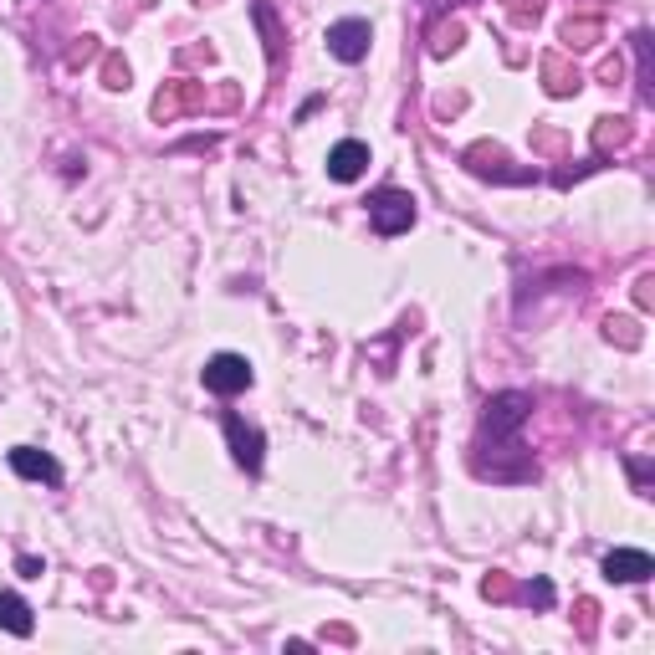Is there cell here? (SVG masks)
Here are the masks:
<instances>
[{
    "label": "cell",
    "instance_id": "ba28073f",
    "mask_svg": "<svg viewBox=\"0 0 655 655\" xmlns=\"http://www.w3.org/2000/svg\"><path fill=\"white\" fill-rule=\"evenodd\" d=\"M11 471H16V476H26V482H62L57 456L36 451V446H16V451H11Z\"/></svg>",
    "mask_w": 655,
    "mask_h": 655
},
{
    "label": "cell",
    "instance_id": "2e32d148",
    "mask_svg": "<svg viewBox=\"0 0 655 655\" xmlns=\"http://www.w3.org/2000/svg\"><path fill=\"white\" fill-rule=\"evenodd\" d=\"M16 569H21L26 579H41V574H47V563H41V558H31V553H21V558H16Z\"/></svg>",
    "mask_w": 655,
    "mask_h": 655
},
{
    "label": "cell",
    "instance_id": "e0dca14e",
    "mask_svg": "<svg viewBox=\"0 0 655 655\" xmlns=\"http://www.w3.org/2000/svg\"><path fill=\"white\" fill-rule=\"evenodd\" d=\"M635 302H640V308H650V277H640V287H635Z\"/></svg>",
    "mask_w": 655,
    "mask_h": 655
},
{
    "label": "cell",
    "instance_id": "9c48e42d",
    "mask_svg": "<svg viewBox=\"0 0 655 655\" xmlns=\"http://www.w3.org/2000/svg\"><path fill=\"white\" fill-rule=\"evenodd\" d=\"M0 630H11V635H31L36 630V620H31V604L21 599V594H0Z\"/></svg>",
    "mask_w": 655,
    "mask_h": 655
},
{
    "label": "cell",
    "instance_id": "5bb4252c",
    "mask_svg": "<svg viewBox=\"0 0 655 655\" xmlns=\"http://www.w3.org/2000/svg\"><path fill=\"white\" fill-rule=\"evenodd\" d=\"M103 87H113V93H118V87H128V62L113 57V62L103 67Z\"/></svg>",
    "mask_w": 655,
    "mask_h": 655
},
{
    "label": "cell",
    "instance_id": "5b68a950",
    "mask_svg": "<svg viewBox=\"0 0 655 655\" xmlns=\"http://www.w3.org/2000/svg\"><path fill=\"white\" fill-rule=\"evenodd\" d=\"M226 441H231V456L241 471H261V456H267V441H261V430L246 425L241 415H226Z\"/></svg>",
    "mask_w": 655,
    "mask_h": 655
},
{
    "label": "cell",
    "instance_id": "8fae6325",
    "mask_svg": "<svg viewBox=\"0 0 655 655\" xmlns=\"http://www.w3.org/2000/svg\"><path fill=\"white\" fill-rule=\"evenodd\" d=\"M461 36H466L461 26H441V31H435V41H430V52H435V57H451V52L461 47Z\"/></svg>",
    "mask_w": 655,
    "mask_h": 655
},
{
    "label": "cell",
    "instance_id": "8992f818",
    "mask_svg": "<svg viewBox=\"0 0 655 655\" xmlns=\"http://www.w3.org/2000/svg\"><path fill=\"white\" fill-rule=\"evenodd\" d=\"M655 574V563L645 548H615V553H604V579L609 584H645Z\"/></svg>",
    "mask_w": 655,
    "mask_h": 655
},
{
    "label": "cell",
    "instance_id": "4fadbf2b",
    "mask_svg": "<svg viewBox=\"0 0 655 655\" xmlns=\"http://www.w3.org/2000/svg\"><path fill=\"white\" fill-rule=\"evenodd\" d=\"M604 328H609V338H620L625 348H635V343H640V333H635V323H630V318H609Z\"/></svg>",
    "mask_w": 655,
    "mask_h": 655
},
{
    "label": "cell",
    "instance_id": "7a4b0ae2",
    "mask_svg": "<svg viewBox=\"0 0 655 655\" xmlns=\"http://www.w3.org/2000/svg\"><path fill=\"white\" fill-rule=\"evenodd\" d=\"M533 415V400L528 395H517V389H507V395L487 400V415H482V430L492 435V441H512L517 425Z\"/></svg>",
    "mask_w": 655,
    "mask_h": 655
},
{
    "label": "cell",
    "instance_id": "9a60e30c",
    "mask_svg": "<svg viewBox=\"0 0 655 655\" xmlns=\"http://www.w3.org/2000/svg\"><path fill=\"white\" fill-rule=\"evenodd\" d=\"M522 594H528L533 604H543V609L553 604V584H548V579H533V584H528V589H522Z\"/></svg>",
    "mask_w": 655,
    "mask_h": 655
},
{
    "label": "cell",
    "instance_id": "30bf717a",
    "mask_svg": "<svg viewBox=\"0 0 655 655\" xmlns=\"http://www.w3.org/2000/svg\"><path fill=\"white\" fill-rule=\"evenodd\" d=\"M543 77H548V93H553V98H574L579 87H584V77H579V72H569L558 57H548V62H543Z\"/></svg>",
    "mask_w": 655,
    "mask_h": 655
},
{
    "label": "cell",
    "instance_id": "3957f363",
    "mask_svg": "<svg viewBox=\"0 0 655 655\" xmlns=\"http://www.w3.org/2000/svg\"><path fill=\"white\" fill-rule=\"evenodd\" d=\"M200 379H205L210 395H241V389H251L256 374H251V364L241 354H215V359H205Z\"/></svg>",
    "mask_w": 655,
    "mask_h": 655
},
{
    "label": "cell",
    "instance_id": "6da1fadb",
    "mask_svg": "<svg viewBox=\"0 0 655 655\" xmlns=\"http://www.w3.org/2000/svg\"><path fill=\"white\" fill-rule=\"evenodd\" d=\"M369 221H374L379 236L410 231V226H415V195H405V190H379V195L369 200Z\"/></svg>",
    "mask_w": 655,
    "mask_h": 655
},
{
    "label": "cell",
    "instance_id": "52a82bcc",
    "mask_svg": "<svg viewBox=\"0 0 655 655\" xmlns=\"http://www.w3.org/2000/svg\"><path fill=\"white\" fill-rule=\"evenodd\" d=\"M364 169H369V144H359V139H343V144H333V154H328V180H338V185H354Z\"/></svg>",
    "mask_w": 655,
    "mask_h": 655
},
{
    "label": "cell",
    "instance_id": "7c38bea8",
    "mask_svg": "<svg viewBox=\"0 0 655 655\" xmlns=\"http://www.w3.org/2000/svg\"><path fill=\"white\" fill-rule=\"evenodd\" d=\"M594 36H599L594 21H569V26H563V41H569V47H589Z\"/></svg>",
    "mask_w": 655,
    "mask_h": 655
},
{
    "label": "cell",
    "instance_id": "277c9868",
    "mask_svg": "<svg viewBox=\"0 0 655 655\" xmlns=\"http://www.w3.org/2000/svg\"><path fill=\"white\" fill-rule=\"evenodd\" d=\"M369 41H374V31H369V21H359V16L328 26V52H333L338 62H348V67L369 57Z\"/></svg>",
    "mask_w": 655,
    "mask_h": 655
}]
</instances>
